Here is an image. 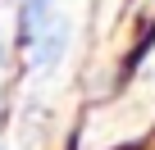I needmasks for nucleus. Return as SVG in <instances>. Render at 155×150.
Returning <instances> with one entry per match:
<instances>
[{"instance_id": "1", "label": "nucleus", "mask_w": 155, "mask_h": 150, "mask_svg": "<svg viewBox=\"0 0 155 150\" xmlns=\"http://www.w3.org/2000/svg\"><path fill=\"white\" fill-rule=\"evenodd\" d=\"M64 50H68V23L55 18V23L32 41V64H37V68H55V64L64 59Z\"/></svg>"}, {"instance_id": "2", "label": "nucleus", "mask_w": 155, "mask_h": 150, "mask_svg": "<svg viewBox=\"0 0 155 150\" xmlns=\"http://www.w3.org/2000/svg\"><path fill=\"white\" fill-rule=\"evenodd\" d=\"M55 0H23V9H18V32L28 37V41H37L50 23H55Z\"/></svg>"}]
</instances>
